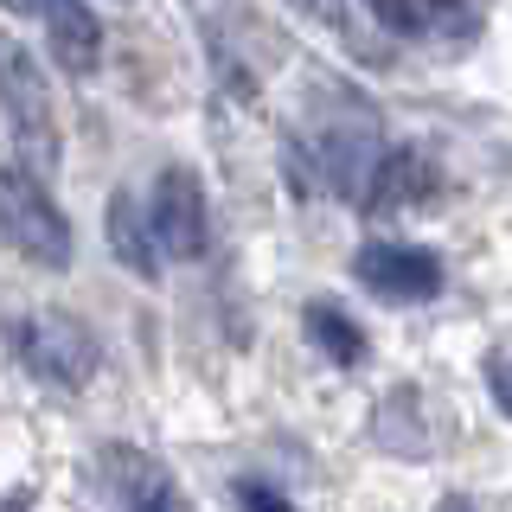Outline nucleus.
Listing matches in <instances>:
<instances>
[{"label": "nucleus", "instance_id": "ddd939ff", "mask_svg": "<svg viewBox=\"0 0 512 512\" xmlns=\"http://www.w3.org/2000/svg\"><path fill=\"white\" fill-rule=\"evenodd\" d=\"M384 32H423V0H359Z\"/></svg>", "mask_w": 512, "mask_h": 512}, {"label": "nucleus", "instance_id": "0eeeda50", "mask_svg": "<svg viewBox=\"0 0 512 512\" xmlns=\"http://www.w3.org/2000/svg\"><path fill=\"white\" fill-rule=\"evenodd\" d=\"M103 224H109V250H116V263L128 269V276L154 282L160 276V250H167V237H160V224H154V205H141L135 192H116Z\"/></svg>", "mask_w": 512, "mask_h": 512}, {"label": "nucleus", "instance_id": "a211bd4d", "mask_svg": "<svg viewBox=\"0 0 512 512\" xmlns=\"http://www.w3.org/2000/svg\"><path fill=\"white\" fill-rule=\"evenodd\" d=\"M436 512H474V500H455V493H448V500H442Z\"/></svg>", "mask_w": 512, "mask_h": 512}, {"label": "nucleus", "instance_id": "f8f14e48", "mask_svg": "<svg viewBox=\"0 0 512 512\" xmlns=\"http://www.w3.org/2000/svg\"><path fill=\"white\" fill-rule=\"evenodd\" d=\"M410 404H416V391H404V384L378 404V442L391 448V455H423L429 448V429L410 416Z\"/></svg>", "mask_w": 512, "mask_h": 512}, {"label": "nucleus", "instance_id": "7ed1b4c3", "mask_svg": "<svg viewBox=\"0 0 512 512\" xmlns=\"http://www.w3.org/2000/svg\"><path fill=\"white\" fill-rule=\"evenodd\" d=\"M7 135H13V154H20L32 173H58L52 84L39 77V64H32L20 45L7 52Z\"/></svg>", "mask_w": 512, "mask_h": 512}, {"label": "nucleus", "instance_id": "39448f33", "mask_svg": "<svg viewBox=\"0 0 512 512\" xmlns=\"http://www.w3.org/2000/svg\"><path fill=\"white\" fill-rule=\"evenodd\" d=\"M148 205H154V224H160V237H167L173 256H205L212 224H205V186H199V173L167 167L154 180V199Z\"/></svg>", "mask_w": 512, "mask_h": 512}, {"label": "nucleus", "instance_id": "9d476101", "mask_svg": "<svg viewBox=\"0 0 512 512\" xmlns=\"http://www.w3.org/2000/svg\"><path fill=\"white\" fill-rule=\"evenodd\" d=\"M429 186V167H423V154H410V148H391L378 160V180H372V192H365V205H404V199H416V192Z\"/></svg>", "mask_w": 512, "mask_h": 512}, {"label": "nucleus", "instance_id": "dca6fc26", "mask_svg": "<svg viewBox=\"0 0 512 512\" xmlns=\"http://www.w3.org/2000/svg\"><path fill=\"white\" fill-rule=\"evenodd\" d=\"M288 7L320 20V26H333V32H346V0H288Z\"/></svg>", "mask_w": 512, "mask_h": 512}, {"label": "nucleus", "instance_id": "20e7f679", "mask_svg": "<svg viewBox=\"0 0 512 512\" xmlns=\"http://www.w3.org/2000/svg\"><path fill=\"white\" fill-rule=\"evenodd\" d=\"M352 269L384 301H436L442 295V263L416 244H365L352 256Z\"/></svg>", "mask_w": 512, "mask_h": 512}, {"label": "nucleus", "instance_id": "9b49d317", "mask_svg": "<svg viewBox=\"0 0 512 512\" xmlns=\"http://www.w3.org/2000/svg\"><path fill=\"white\" fill-rule=\"evenodd\" d=\"M301 320H308V340L327 352L333 365H359V359H365V333L352 327V320L333 308V301H314V308L301 314Z\"/></svg>", "mask_w": 512, "mask_h": 512}, {"label": "nucleus", "instance_id": "6e6552de", "mask_svg": "<svg viewBox=\"0 0 512 512\" xmlns=\"http://www.w3.org/2000/svg\"><path fill=\"white\" fill-rule=\"evenodd\" d=\"M378 148H372V135H359V128H340V135H327L320 141V173H327V186L340 192V199H365L378 180Z\"/></svg>", "mask_w": 512, "mask_h": 512}, {"label": "nucleus", "instance_id": "4468645a", "mask_svg": "<svg viewBox=\"0 0 512 512\" xmlns=\"http://www.w3.org/2000/svg\"><path fill=\"white\" fill-rule=\"evenodd\" d=\"M423 26H436V32H468L474 20H468V0H423Z\"/></svg>", "mask_w": 512, "mask_h": 512}, {"label": "nucleus", "instance_id": "f3484780", "mask_svg": "<svg viewBox=\"0 0 512 512\" xmlns=\"http://www.w3.org/2000/svg\"><path fill=\"white\" fill-rule=\"evenodd\" d=\"M487 391H493V404L512 416V359H493L487 365Z\"/></svg>", "mask_w": 512, "mask_h": 512}, {"label": "nucleus", "instance_id": "f03ea898", "mask_svg": "<svg viewBox=\"0 0 512 512\" xmlns=\"http://www.w3.org/2000/svg\"><path fill=\"white\" fill-rule=\"evenodd\" d=\"M13 346H20V359L32 365V378L45 384H64V391H84L96 378V340L90 327L77 314H26L20 327H13Z\"/></svg>", "mask_w": 512, "mask_h": 512}, {"label": "nucleus", "instance_id": "f257e3e1", "mask_svg": "<svg viewBox=\"0 0 512 512\" xmlns=\"http://www.w3.org/2000/svg\"><path fill=\"white\" fill-rule=\"evenodd\" d=\"M0 218H7V237L26 263L71 269V224H64V212L52 205V192L39 186V173H32L26 160H13V167L0 173Z\"/></svg>", "mask_w": 512, "mask_h": 512}, {"label": "nucleus", "instance_id": "2eb2a0df", "mask_svg": "<svg viewBox=\"0 0 512 512\" xmlns=\"http://www.w3.org/2000/svg\"><path fill=\"white\" fill-rule=\"evenodd\" d=\"M237 506H244V512H295L269 480H237Z\"/></svg>", "mask_w": 512, "mask_h": 512}, {"label": "nucleus", "instance_id": "1a4fd4ad", "mask_svg": "<svg viewBox=\"0 0 512 512\" xmlns=\"http://www.w3.org/2000/svg\"><path fill=\"white\" fill-rule=\"evenodd\" d=\"M116 468H109V480L122 487V506L128 512H173V480L154 468V461H141V455H128V448H116Z\"/></svg>", "mask_w": 512, "mask_h": 512}, {"label": "nucleus", "instance_id": "423d86ee", "mask_svg": "<svg viewBox=\"0 0 512 512\" xmlns=\"http://www.w3.org/2000/svg\"><path fill=\"white\" fill-rule=\"evenodd\" d=\"M13 13H39L45 39H52V58L71 77L96 71V58H103V26H96V13L84 0H13Z\"/></svg>", "mask_w": 512, "mask_h": 512}]
</instances>
